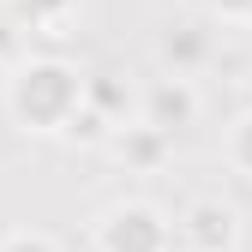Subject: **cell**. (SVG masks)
Instances as JSON below:
<instances>
[{
	"mask_svg": "<svg viewBox=\"0 0 252 252\" xmlns=\"http://www.w3.org/2000/svg\"><path fill=\"white\" fill-rule=\"evenodd\" d=\"M96 252H174V216H162L150 198H114L90 222Z\"/></svg>",
	"mask_w": 252,
	"mask_h": 252,
	"instance_id": "2",
	"label": "cell"
},
{
	"mask_svg": "<svg viewBox=\"0 0 252 252\" xmlns=\"http://www.w3.org/2000/svg\"><path fill=\"white\" fill-rule=\"evenodd\" d=\"M0 252H60L42 228H12V234H0Z\"/></svg>",
	"mask_w": 252,
	"mask_h": 252,
	"instance_id": "10",
	"label": "cell"
},
{
	"mask_svg": "<svg viewBox=\"0 0 252 252\" xmlns=\"http://www.w3.org/2000/svg\"><path fill=\"white\" fill-rule=\"evenodd\" d=\"M18 6L30 12V24H60V18L78 6V0H18Z\"/></svg>",
	"mask_w": 252,
	"mask_h": 252,
	"instance_id": "11",
	"label": "cell"
},
{
	"mask_svg": "<svg viewBox=\"0 0 252 252\" xmlns=\"http://www.w3.org/2000/svg\"><path fill=\"white\" fill-rule=\"evenodd\" d=\"M174 234L186 252H234L240 246V210L228 198H192L174 216Z\"/></svg>",
	"mask_w": 252,
	"mask_h": 252,
	"instance_id": "3",
	"label": "cell"
},
{
	"mask_svg": "<svg viewBox=\"0 0 252 252\" xmlns=\"http://www.w3.org/2000/svg\"><path fill=\"white\" fill-rule=\"evenodd\" d=\"M24 54H30V42H24V30H12V24H0V60H6V66H18Z\"/></svg>",
	"mask_w": 252,
	"mask_h": 252,
	"instance_id": "12",
	"label": "cell"
},
{
	"mask_svg": "<svg viewBox=\"0 0 252 252\" xmlns=\"http://www.w3.org/2000/svg\"><path fill=\"white\" fill-rule=\"evenodd\" d=\"M216 18H228V24H252V0H210Z\"/></svg>",
	"mask_w": 252,
	"mask_h": 252,
	"instance_id": "13",
	"label": "cell"
},
{
	"mask_svg": "<svg viewBox=\"0 0 252 252\" xmlns=\"http://www.w3.org/2000/svg\"><path fill=\"white\" fill-rule=\"evenodd\" d=\"M198 84L186 78V72H162V78H150L144 84V102H138V120L150 126H162V132H186V126H198Z\"/></svg>",
	"mask_w": 252,
	"mask_h": 252,
	"instance_id": "4",
	"label": "cell"
},
{
	"mask_svg": "<svg viewBox=\"0 0 252 252\" xmlns=\"http://www.w3.org/2000/svg\"><path fill=\"white\" fill-rule=\"evenodd\" d=\"M102 150L126 174H156L168 162V150H174V132H162V126H150V120H126V126H114V138Z\"/></svg>",
	"mask_w": 252,
	"mask_h": 252,
	"instance_id": "5",
	"label": "cell"
},
{
	"mask_svg": "<svg viewBox=\"0 0 252 252\" xmlns=\"http://www.w3.org/2000/svg\"><path fill=\"white\" fill-rule=\"evenodd\" d=\"M0 6H6V0H0Z\"/></svg>",
	"mask_w": 252,
	"mask_h": 252,
	"instance_id": "14",
	"label": "cell"
},
{
	"mask_svg": "<svg viewBox=\"0 0 252 252\" xmlns=\"http://www.w3.org/2000/svg\"><path fill=\"white\" fill-rule=\"evenodd\" d=\"M60 138H66V144H78V150H102V144L114 138V120H108V114H96V108L84 102V108L66 120V132H60Z\"/></svg>",
	"mask_w": 252,
	"mask_h": 252,
	"instance_id": "8",
	"label": "cell"
},
{
	"mask_svg": "<svg viewBox=\"0 0 252 252\" xmlns=\"http://www.w3.org/2000/svg\"><path fill=\"white\" fill-rule=\"evenodd\" d=\"M228 162H234V168L252 180V108H246V114L228 126Z\"/></svg>",
	"mask_w": 252,
	"mask_h": 252,
	"instance_id": "9",
	"label": "cell"
},
{
	"mask_svg": "<svg viewBox=\"0 0 252 252\" xmlns=\"http://www.w3.org/2000/svg\"><path fill=\"white\" fill-rule=\"evenodd\" d=\"M204 60H210V30L204 24H168L162 36H156V66L162 72H186L192 78Z\"/></svg>",
	"mask_w": 252,
	"mask_h": 252,
	"instance_id": "6",
	"label": "cell"
},
{
	"mask_svg": "<svg viewBox=\"0 0 252 252\" xmlns=\"http://www.w3.org/2000/svg\"><path fill=\"white\" fill-rule=\"evenodd\" d=\"M84 102L96 108V114H108L114 126H126L138 114V102H144V90H132L120 72H84Z\"/></svg>",
	"mask_w": 252,
	"mask_h": 252,
	"instance_id": "7",
	"label": "cell"
},
{
	"mask_svg": "<svg viewBox=\"0 0 252 252\" xmlns=\"http://www.w3.org/2000/svg\"><path fill=\"white\" fill-rule=\"evenodd\" d=\"M84 108V72L60 54H24L6 78V114L24 132H66V120Z\"/></svg>",
	"mask_w": 252,
	"mask_h": 252,
	"instance_id": "1",
	"label": "cell"
}]
</instances>
